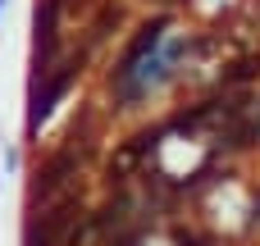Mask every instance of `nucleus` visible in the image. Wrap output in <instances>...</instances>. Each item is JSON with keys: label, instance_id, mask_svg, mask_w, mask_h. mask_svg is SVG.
Returning <instances> with one entry per match:
<instances>
[{"label": "nucleus", "instance_id": "10", "mask_svg": "<svg viewBox=\"0 0 260 246\" xmlns=\"http://www.w3.org/2000/svg\"><path fill=\"white\" fill-rule=\"evenodd\" d=\"M142 237H146V228H142V224H133L128 233H119V237H110L105 246H142Z\"/></svg>", "mask_w": 260, "mask_h": 246}, {"label": "nucleus", "instance_id": "2", "mask_svg": "<svg viewBox=\"0 0 260 246\" xmlns=\"http://www.w3.org/2000/svg\"><path fill=\"white\" fill-rule=\"evenodd\" d=\"M78 215H87V210H82V196L73 192V196H64L59 205H50L41 219H32V224H27L23 246H64V242H69V233L82 224Z\"/></svg>", "mask_w": 260, "mask_h": 246}, {"label": "nucleus", "instance_id": "1", "mask_svg": "<svg viewBox=\"0 0 260 246\" xmlns=\"http://www.w3.org/2000/svg\"><path fill=\"white\" fill-rule=\"evenodd\" d=\"M82 64H87V50L69 55V59H64L59 68H50V73H46V82H41V87L32 91V105H27V128H32V132H37V128H41V123L50 119V110H55V105L64 100V91L73 87V78L82 73Z\"/></svg>", "mask_w": 260, "mask_h": 246}, {"label": "nucleus", "instance_id": "9", "mask_svg": "<svg viewBox=\"0 0 260 246\" xmlns=\"http://www.w3.org/2000/svg\"><path fill=\"white\" fill-rule=\"evenodd\" d=\"M169 237H174V246H219L210 233H197V228H187V224H174Z\"/></svg>", "mask_w": 260, "mask_h": 246}, {"label": "nucleus", "instance_id": "6", "mask_svg": "<svg viewBox=\"0 0 260 246\" xmlns=\"http://www.w3.org/2000/svg\"><path fill=\"white\" fill-rule=\"evenodd\" d=\"M133 215H137V201H133L128 192H119V196H110L96 215H87V233L110 242V237H119V233L133 228Z\"/></svg>", "mask_w": 260, "mask_h": 246}, {"label": "nucleus", "instance_id": "12", "mask_svg": "<svg viewBox=\"0 0 260 246\" xmlns=\"http://www.w3.org/2000/svg\"><path fill=\"white\" fill-rule=\"evenodd\" d=\"M0 5H5V0H0Z\"/></svg>", "mask_w": 260, "mask_h": 246}, {"label": "nucleus", "instance_id": "7", "mask_svg": "<svg viewBox=\"0 0 260 246\" xmlns=\"http://www.w3.org/2000/svg\"><path fill=\"white\" fill-rule=\"evenodd\" d=\"M251 78H260V55H242V59H233L224 68V87H242Z\"/></svg>", "mask_w": 260, "mask_h": 246}, {"label": "nucleus", "instance_id": "5", "mask_svg": "<svg viewBox=\"0 0 260 246\" xmlns=\"http://www.w3.org/2000/svg\"><path fill=\"white\" fill-rule=\"evenodd\" d=\"M59 14H64V0H41L37 5V50H32L37 78L50 73V59H55V46H59Z\"/></svg>", "mask_w": 260, "mask_h": 246}, {"label": "nucleus", "instance_id": "11", "mask_svg": "<svg viewBox=\"0 0 260 246\" xmlns=\"http://www.w3.org/2000/svg\"><path fill=\"white\" fill-rule=\"evenodd\" d=\"M256 219H260V196H256Z\"/></svg>", "mask_w": 260, "mask_h": 246}, {"label": "nucleus", "instance_id": "3", "mask_svg": "<svg viewBox=\"0 0 260 246\" xmlns=\"http://www.w3.org/2000/svg\"><path fill=\"white\" fill-rule=\"evenodd\" d=\"M165 32H169V14H155L151 23H142V27H137V37L123 46V55H119V64H114V73H110V82H128V78L137 73V64L160 46V37H165Z\"/></svg>", "mask_w": 260, "mask_h": 246}, {"label": "nucleus", "instance_id": "4", "mask_svg": "<svg viewBox=\"0 0 260 246\" xmlns=\"http://www.w3.org/2000/svg\"><path fill=\"white\" fill-rule=\"evenodd\" d=\"M160 137H165V128H142L137 137H128V142L114 151V160H110V187H123V183H128V173H133V169H142V160L160 146Z\"/></svg>", "mask_w": 260, "mask_h": 246}, {"label": "nucleus", "instance_id": "8", "mask_svg": "<svg viewBox=\"0 0 260 246\" xmlns=\"http://www.w3.org/2000/svg\"><path fill=\"white\" fill-rule=\"evenodd\" d=\"M119 23H123V9H119V5H101V14H96V23H91V46L105 41Z\"/></svg>", "mask_w": 260, "mask_h": 246}]
</instances>
